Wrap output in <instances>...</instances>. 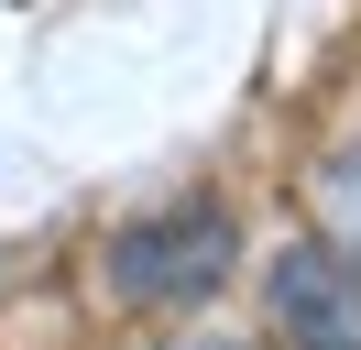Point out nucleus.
I'll use <instances>...</instances> for the list:
<instances>
[{
    "instance_id": "obj_4",
    "label": "nucleus",
    "mask_w": 361,
    "mask_h": 350,
    "mask_svg": "<svg viewBox=\"0 0 361 350\" xmlns=\"http://www.w3.org/2000/svg\"><path fill=\"white\" fill-rule=\"evenodd\" d=\"M154 350H252V339H230V328H197V339H154Z\"/></svg>"
},
{
    "instance_id": "obj_3",
    "label": "nucleus",
    "mask_w": 361,
    "mask_h": 350,
    "mask_svg": "<svg viewBox=\"0 0 361 350\" xmlns=\"http://www.w3.org/2000/svg\"><path fill=\"white\" fill-rule=\"evenodd\" d=\"M307 197H317V219H329V252H350V262H361V131L317 153Z\"/></svg>"
},
{
    "instance_id": "obj_2",
    "label": "nucleus",
    "mask_w": 361,
    "mask_h": 350,
    "mask_svg": "<svg viewBox=\"0 0 361 350\" xmlns=\"http://www.w3.org/2000/svg\"><path fill=\"white\" fill-rule=\"evenodd\" d=\"M263 306L285 328V350H361V262L329 241H285L263 262Z\"/></svg>"
},
{
    "instance_id": "obj_1",
    "label": "nucleus",
    "mask_w": 361,
    "mask_h": 350,
    "mask_svg": "<svg viewBox=\"0 0 361 350\" xmlns=\"http://www.w3.org/2000/svg\"><path fill=\"white\" fill-rule=\"evenodd\" d=\"M230 262H241V219L219 197H176L99 252V284H110V306H197L230 284Z\"/></svg>"
}]
</instances>
